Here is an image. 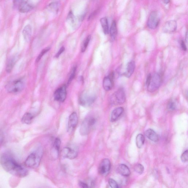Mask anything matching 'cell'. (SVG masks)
Returning a JSON list of instances; mask_svg holds the SVG:
<instances>
[{
  "label": "cell",
  "instance_id": "12",
  "mask_svg": "<svg viewBox=\"0 0 188 188\" xmlns=\"http://www.w3.org/2000/svg\"><path fill=\"white\" fill-rule=\"evenodd\" d=\"M62 157L69 159H72L76 158L78 154V153L75 149L66 147L62 150Z\"/></svg>",
  "mask_w": 188,
  "mask_h": 188
},
{
  "label": "cell",
  "instance_id": "6",
  "mask_svg": "<svg viewBox=\"0 0 188 188\" xmlns=\"http://www.w3.org/2000/svg\"><path fill=\"white\" fill-rule=\"evenodd\" d=\"M96 118L94 117L87 118L83 121L80 129V133L82 135H88L90 129L95 125Z\"/></svg>",
  "mask_w": 188,
  "mask_h": 188
},
{
  "label": "cell",
  "instance_id": "31",
  "mask_svg": "<svg viewBox=\"0 0 188 188\" xmlns=\"http://www.w3.org/2000/svg\"><path fill=\"white\" fill-rule=\"evenodd\" d=\"M76 70L77 67L76 66L73 67L72 69V70H71L70 75V77H69L68 81V85H69V84L71 83V82L73 80V78H74L75 73H76Z\"/></svg>",
  "mask_w": 188,
  "mask_h": 188
},
{
  "label": "cell",
  "instance_id": "36",
  "mask_svg": "<svg viewBox=\"0 0 188 188\" xmlns=\"http://www.w3.org/2000/svg\"><path fill=\"white\" fill-rule=\"evenodd\" d=\"M64 51V47H62L60 49L59 51H58V52L57 53V54H56L55 57L57 58L59 57L60 56L63 52Z\"/></svg>",
  "mask_w": 188,
  "mask_h": 188
},
{
  "label": "cell",
  "instance_id": "2",
  "mask_svg": "<svg viewBox=\"0 0 188 188\" xmlns=\"http://www.w3.org/2000/svg\"><path fill=\"white\" fill-rule=\"evenodd\" d=\"M162 78L158 73H155L153 76L148 75L147 78L146 85L149 92H154L159 88L161 85Z\"/></svg>",
  "mask_w": 188,
  "mask_h": 188
},
{
  "label": "cell",
  "instance_id": "39",
  "mask_svg": "<svg viewBox=\"0 0 188 188\" xmlns=\"http://www.w3.org/2000/svg\"><path fill=\"white\" fill-rule=\"evenodd\" d=\"M181 48L183 49V51H187V47L186 46V45L185 43V42L184 41H181Z\"/></svg>",
  "mask_w": 188,
  "mask_h": 188
},
{
  "label": "cell",
  "instance_id": "1",
  "mask_svg": "<svg viewBox=\"0 0 188 188\" xmlns=\"http://www.w3.org/2000/svg\"><path fill=\"white\" fill-rule=\"evenodd\" d=\"M1 164L6 171L14 176L23 178L29 174L28 170L17 163L9 154H5L2 155Z\"/></svg>",
  "mask_w": 188,
  "mask_h": 188
},
{
  "label": "cell",
  "instance_id": "28",
  "mask_svg": "<svg viewBox=\"0 0 188 188\" xmlns=\"http://www.w3.org/2000/svg\"><path fill=\"white\" fill-rule=\"evenodd\" d=\"M91 36L89 35L86 37L84 40L83 43V45H82L81 47V51L82 52H84L86 50V49L87 48V47L90 40Z\"/></svg>",
  "mask_w": 188,
  "mask_h": 188
},
{
  "label": "cell",
  "instance_id": "17",
  "mask_svg": "<svg viewBox=\"0 0 188 188\" xmlns=\"http://www.w3.org/2000/svg\"><path fill=\"white\" fill-rule=\"evenodd\" d=\"M135 68V63L134 62L132 61L128 62L127 65L126 70L124 75L127 78L130 77L133 74Z\"/></svg>",
  "mask_w": 188,
  "mask_h": 188
},
{
  "label": "cell",
  "instance_id": "22",
  "mask_svg": "<svg viewBox=\"0 0 188 188\" xmlns=\"http://www.w3.org/2000/svg\"><path fill=\"white\" fill-rule=\"evenodd\" d=\"M67 21L71 26L74 28L77 27V20L72 12H69L67 17Z\"/></svg>",
  "mask_w": 188,
  "mask_h": 188
},
{
  "label": "cell",
  "instance_id": "29",
  "mask_svg": "<svg viewBox=\"0 0 188 188\" xmlns=\"http://www.w3.org/2000/svg\"><path fill=\"white\" fill-rule=\"evenodd\" d=\"M135 171L137 174L140 175L142 174L144 170V167L142 164H137L135 165L134 168Z\"/></svg>",
  "mask_w": 188,
  "mask_h": 188
},
{
  "label": "cell",
  "instance_id": "24",
  "mask_svg": "<svg viewBox=\"0 0 188 188\" xmlns=\"http://www.w3.org/2000/svg\"><path fill=\"white\" fill-rule=\"evenodd\" d=\"M110 36L112 40H115L117 34V27L115 21L112 22L110 30Z\"/></svg>",
  "mask_w": 188,
  "mask_h": 188
},
{
  "label": "cell",
  "instance_id": "27",
  "mask_svg": "<svg viewBox=\"0 0 188 188\" xmlns=\"http://www.w3.org/2000/svg\"><path fill=\"white\" fill-rule=\"evenodd\" d=\"M145 141L144 136L142 134H139L136 137V144L138 148H141L143 146Z\"/></svg>",
  "mask_w": 188,
  "mask_h": 188
},
{
  "label": "cell",
  "instance_id": "8",
  "mask_svg": "<svg viewBox=\"0 0 188 188\" xmlns=\"http://www.w3.org/2000/svg\"><path fill=\"white\" fill-rule=\"evenodd\" d=\"M13 3L21 13L29 12L33 8V6L24 0H13Z\"/></svg>",
  "mask_w": 188,
  "mask_h": 188
},
{
  "label": "cell",
  "instance_id": "25",
  "mask_svg": "<svg viewBox=\"0 0 188 188\" xmlns=\"http://www.w3.org/2000/svg\"><path fill=\"white\" fill-rule=\"evenodd\" d=\"M100 22L104 33L105 35L109 34V27L107 19L106 17H103L101 19Z\"/></svg>",
  "mask_w": 188,
  "mask_h": 188
},
{
  "label": "cell",
  "instance_id": "4",
  "mask_svg": "<svg viewBox=\"0 0 188 188\" xmlns=\"http://www.w3.org/2000/svg\"><path fill=\"white\" fill-rule=\"evenodd\" d=\"M41 156V153L40 152L32 153L25 160V165L29 168L37 167L39 165Z\"/></svg>",
  "mask_w": 188,
  "mask_h": 188
},
{
  "label": "cell",
  "instance_id": "34",
  "mask_svg": "<svg viewBox=\"0 0 188 188\" xmlns=\"http://www.w3.org/2000/svg\"><path fill=\"white\" fill-rule=\"evenodd\" d=\"M109 184L110 187L113 188H119V186L117 182L113 179L110 178L109 180Z\"/></svg>",
  "mask_w": 188,
  "mask_h": 188
},
{
  "label": "cell",
  "instance_id": "13",
  "mask_svg": "<svg viewBox=\"0 0 188 188\" xmlns=\"http://www.w3.org/2000/svg\"><path fill=\"white\" fill-rule=\"evenodd\" d=\"M177 24L175 21L170 20L166 22L163 27V31L166 33H171L177 29Z\"/></svg>",
  "mask_w": 188,
  "mask_h": 188
},
{
  "label": "cell",
  "instance_id": "23",
  "mask_svg": "<svg viewBox=\"0 0 188 188\" xmlns=\"http://www.w3.org/2000/svg\"><path fill=\"white\" fill-rule=\"evenodd\" d=\"M34 118L33 115L31 113L27 112L23 116L21 121L24 124H30L32 123Z\"/></svg>",
  "mask_w": 188,
  "mask_h": 188
},
{
  "label": "cell",
  "instance_id": "14",
  "mask_svg": "<svg viewBox=\"0 0 188 188\" xmlns=\"http://www.w3.org/2000/svg\"><path fill=\"white\" fill-rule=\"evenodd\" d=\"M78 122V118L76 112H73L71 114L69 118L68 122V130L72 131L74 129Z\"/></svg>",
  "mask_w": 188,
  "mask_h": 188
},
{
  "label": "cell",
  "instance_id": "37",
  "mask_svg": "<svg viewBox=\"0 0 188 188\" xmlns=\"http://www.w3.org/2000/svg\"><path fill=\"white\" fill-rule=\"evenodd\" d=\"M79 184L80 186L82 188H87L89 187L87 183L83 182V181H80V182H79Z\"/></svg>",
  "mask_w": 188,
  "mask_h": 188
},
{
  "label": "cell",
  "instance_id": "7",
  "mask_svg": "<svg viewBox=\"0 0 188 188\" xmlns=\"http://www.w3.org/2000/svg\"><path fill=\"white\" fill-rule=\"evenodd\" d=\"M95 96L92 93L84 92L79 98L80 105L83 107H88L92 105L95 100Z\"/></svg>",
  "mask_w": 188,
  "mask_h": 188
},
{
  "label": "cell",
  "instance_id": "26",
  "mask_svg": "<svg viewBox=\"0 0 188 188\" xmlns=\"http://www.w3.org/2000/svg\"><path fill=\"white\" fill-rule=\"evenodd\" d=\"M16 62V58L14 57L10 58L8 60L6 67V70L7 73H10L11 72Z\"/></svg>",
  "mask_w": 188,
  "mask_h": 188
},
{
  "label": "cell",
  "instance_id": "15",
  "mask_svg": "<svg viewBox=\"0 0 188 188\" xmlns=\"http://www.w3.org/2000/svg\"><path fill=\"white\" fill-rule=\"evenodd\" d=\"M124 111V109L122 107L116 108L112 112L110 120L112 122L116 121L122 115Z\"/></svg>",
  "mask_w": 188,
  "mask_h": 188
},
{
  "label": "cell",
  "instance_id": "30",
  "mask_svg": "<svg viewBox=\"0 0 188 188\" xmlns=\"http://www.w3.org/2000/svg\"><path fill=\"white\" fill-rule=\"evenodd\" d=\"M61 140L59 138H56L54 142L53 147L56 152L58 153L60 150V145H61Z\"/></svg>",
  "mask_w": 188,
  "mask_h": 188
},
{
  "label": "cell",
  "instance_id": "3",
  "mask_svg": "<svg viewBox=\"0 0 188 188\" xmlns=\"http://www.w3.org/2000/svg\"><path fill=\"white\" fill-rule=\"evenodd\" d=\"M25 83L22 79H18L10 82L6 86L8 92L12 94H17L21 92L24 89Z\"/></svg>",
  "mask_w": 188,
  "mask_h": 188
},
{
  "label": "cell",
  "instance_id": "35",
  "mask_svg": "<svg viewBox=\"0 0 188 188\" xmlns=\"http://www.w3.org/2000/svg\"><path fill=\"white\" fill-rule=\"evenodd\" d=\"M181 161L183 162V163H187L188 161V150L185 151L184 152L181 156Z\"/></svg>",
  "mask_w": 188,
  "mask_h": 188
},
{
  "label": "cell",
  "instance_id": "5",
  "mask_svg": "<svg viewBox=\"0 0 188 188\" xmlns=\"http://www.w3.org/2000/svg\"><path fill=\"white\" fill-rule=\"evenodd\" d=\"M126 99L124 90L120 89L112 95L110 98V102L112 105H121L125 102Z\"/></svg>",
  "mask_w": 188,
  "mask_h": 188
},
{
  "label": "cell",
  "instance_id": "10",
  "mask_svg": "<svg viewBox=\"0 0 188 188\" xmlns=\"http://www.w3.org/2000/svg\"><path fill=\"white\" fill-rule=\"evenodd\" d=\"M159 22L158 14L156 12L153 11L151 13L148 21V27L151 29H155L158 27Z\"/></svg>",
  "mask_w": 188,
  "mask_h": 188
},
{
  "label": "cell",
  "instance_id": "20",
  "mask_svg": "<svg viewBox=\"0 0 188 188\" xmlns=\"http://www.w3.org/2000/svg\"><path fill=\"white\" fill-rule=\"evenodd\" d=\"M112 77L108 76L105 77L103 81V87L104 89L108 91L111 89L113 86Z\"/></svg>",
  "mask_w": 188,
  "mask_h": 188
},
{
  "label": "cell",
  "instance_id": "18",
  "mask_svg": "<svg viewBox=\"0 0 188 188\" xmlns=\"http://www.w3.org/2000/svg\"><path fill=\"white\" fill-rule=\"evenodd\" d=\"M145 134L149 139L155 142H158V136L153 129H149L145 132Z\"/></svg>",
  "mask_w": 188,
  "mask_h": 188
},
{
  "label": "cell",
  "instance_id": "40",
  "mask_svg": "<svg viewBox=\"0 0 188 188\" xmlns=\"http://www.w3.org/2000/svg\"><path fill=\"white\" fill-rule=\"evenodd\" d=\"M161 1L165 4H168L170 2V0H161Z\"/></svg>",
  "mask_w": 188,
  "mask_h": 188
},
{
  "label": "cell",
  "instance_id": "38",
  "mask_svg": "<svg viewBox=\"0 0 188 188\" xmlns=\"http://www.w3.org/2000/svg\"><path fill=\"white\" fill-rule=\"evenodd\" d=\"M4 140V136L3 132L0 131V145L3 143Z\"/></svg>",
  "mask_w": 188,
  "mask_h": 188
},
{
  "label": "cell",
  "instance_id": "16",
  "mask_svg": "<svg viewBox=\"0 0 188 188\" xmlns=\"http://www.w3.org/2000/svg\"><path fill=\"white\" fill-rule=\"evenodd\" d=\"M117 170L119 174L124 176H128L131 174L128 166L124 164H121L119 165Z\"/></svg>",
  "mask_w": 188,
  "mask_h": 188
},
{
  "label": "cell",
  "instance_id": "32",
  "mask_svg": "<svg viewBox=\"0 0 188 188\" xmlns=\"http://www.w3.org/2000/svg\"><path fill=\"white\" fill-rule=\"evenodd\" d=\"M51 48L50 47H47L46 48H45L43 49V50L40 53V55H39L37 58L36 60V62H39L41 58L45 55V54H46V53L48 52L50 50Z\"/></svg>",
  "mask_w": 188,
  "mask_h": 188
},
{
  "label": "cell",
  "instance_id": "33",
  "mask_svg": "<svg viewBox=\"0 0 188 188\" xmlns=\"http://www.w3.org/2000/svg\"><path fill=\"white\" fill-rule=\"evenodd\" d=\"M176 104L173 100H170L168 103L167 109L170 111H173L176 109Z\"/></svg>",
  "mask_w": 188,
  "mask_h": 188
},
{
  "label": "cell",
  "instance_id": "9",
  "mask_svg": "<svg viewBox=\"0 0 188 188\" xmlns=\"http://www.w3.org/2000/svg\"><path fill=\"white\" fill-rule=\"evenodd\" d=\"M111 167V163L109 160L107 158L103 159L99 166V174L101 176H107L109 174Z\"/></svg>",
  "mask_w": 188,
  "mask_h": 188
},
{
  "label": "cell",
  "instance_id": "11",
  "mask_svg": "<svg viewBox=\"0 0 188 188\" xmlns=\"http://www.w3.org/2000/svg\"><path fill=\"white\" fill-rule=\"evenodd\" d=\"M54 99L59 102H63L65 100L67 97L66 86L64 85L56 90L54 93Z\"/></svg>",
  "mask_w": 188,
  "mask_h": 188
},
{
  "label": "cell",
  "instance_id": "21",
  "mask_svg": "<svg viewBox=\"0 0 188 188\" xmlns=\"http://www.w3.org/2000/svg\"><path fill=\"white\" fill-rule=\"evenodd\" d=\"M59 3L58 2H53L47 6V9L54 13H57L59 11Z\"/></svg>",
  "mask_w": 188,
  "mask_h": 188
},
{
  "label": "cell",
  "instance_id": "19",
  "mask_svg": "<svg viewBox=\"0 0 188 188\" xmlns=\"http://www.w3.org/2000/svg\"><path fill=\"white\" fill-rule=\"evenodd\" d=\"M32 34V27L29 24L26 25L23 30L24 38L26 41L29 42L31 38Z\"/></svg>",
  "mask_w": 188,
  "mask_h": 188
}]
</instances>
